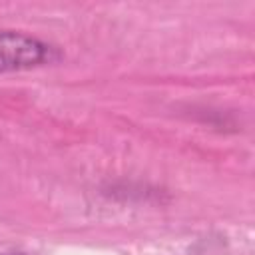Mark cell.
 <instances>
[{"label":"cell","instance_id":"7a4b0ae2","mask_svg":"<svg viewBox=\"0 0 255 255\" xmlns=\"http://www.w3.org/2000/svg\"><path fill=\"white\" fill-rule=\"evenodd\" d=\"M2 255H26V253H22V251H8V253H2Z\"/></svg>","mask_w":255,"mask_h":255},{"label":"cell","instance_id":"6da1fadb","mask_svg":"<svg viewBox=\"0 0 255 255\" xmlns=\"http://www.w3.org/2000/svg\"><path fill=\"white\" fill-rule=\"evenodd\" d=\"M62 60L58 46L18 30H0V74L52 66Z\"/></svg>","mask_w":255,"mask_h":255}]
</instances>
